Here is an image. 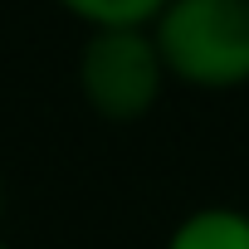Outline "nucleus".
<instances>
[{
    "mask_svg": "<svg viewBox=\"0 0 249 249\" xmlns=\"http://www.w3.org/2000/svg\"><path fill=\"white\" fill-rule=\"evenodd\" d=\"M88 30H147L166 0H54Z\"/></svg>",
    "mask_w": 249,
    "mask_h": 249,
    "instance_id": "nucleus-4",
    "label": "nucleus"
},
{
    "mask_svg": "<svg viewBox=\"0 0 249 249\" xmlns=\"http://www.w3.org/2000/svg\"><path fill=\"white\" fill-rule=\"evenodd\" d=\"M166 78L205 93L249 83V0H166L147 25Z\"/></svg>",
    "mask_w": 249,
    "mask_h": 249,
    "instance_id": "nucleus-1",
    "label": "nucleus"
},
{
    "mask_svg": "<svg viewBox=\"0 0 249 249\" xmlns=\"http://www.w3.org/2000/svg\"><path fill=\"white\" fill-rule=\"evenodd\" d=\"M0 249H10V244H5V239H0Z\"/></svg>",
    "mask_w": 249,
    "mask_h": 249,
    "instance_id": "nucleus-6",
    "label": "nucleus"
},
{
    "mask_svg": "<svg viewBox=\"0 0 249 249\" xmlns=\"http://www.w3.org/2000/svg\"><path fill=\"white\" fill-rule=\"evenodd\" d=\"M166 249H249V210L234 205H200L176 220Z\"/></svg>",
    "mask_w": 249,
    "mask_h": 249,
    "instance_id": "nucleus-3",
    "label": "nucleus"
},
{
    "mask_svg": "<svg viewBox=\"0 0 249 249\" xmlns=\"http://www.w3.org/2000/svg\"><path fill=\"white\" fill-rule=\"evenodd\" d=\"M166 88L147 30H88L78 49V93L103 122H142Z\"/></svg>",
    "mask_w": 249,
    "mask_h": 249,
    "instance_id": "nucleus-2",
    "label": "nucleus"
},
{
    "mask_svg": "<svg viewBox=\"0 0 249 249\" xmlns=\"http://www.w3.org/2000/svg\"><path fill=\"white\" fill-rule=\"evenodd\" d=\"M0 215H5V186H0Z\"/></svg>",
    "mask_w": 249,
    "mask_h": 249,
    "instance_id": "nucleus-5",
    "label": "nucleus"
}]
</instances>
